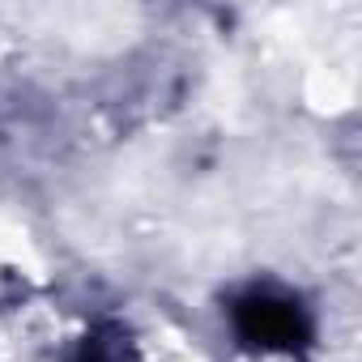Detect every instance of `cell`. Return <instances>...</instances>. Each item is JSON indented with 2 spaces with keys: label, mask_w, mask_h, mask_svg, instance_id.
<instances>
[{
  "label": "cell",
  "mask_w": 362,
  "mask_h": 362,
  "mask_svg": "<svg viewBox=\"0 0 362 362\" xmlns=\"http://www.w3.org/2000/svg\"><path fill=\"white\" fill-rule=\"evenodd\" d=\"M230 320L239 341L264 354H298L311 341L307 307L281 290H247L243 298H235Z\"/></svg>",
  "instance_id": "6da1fadb"
},
{
  "label": "cell",
  "mask_w": 362,
  "mask_h": 362,
  "mask_svg": "<svg viewBox=\"0 0 362 362\" xmlns=\"http://www.w3.org/2000/svg\"><path fill=\"white\" fill-rule=\"evenodd\" d=\"M81 362H124V349L111 345V341H90L86 354H81Z\"/></svg>",
  "instance_id": "7a4b0ae2"
}]
</instances>
